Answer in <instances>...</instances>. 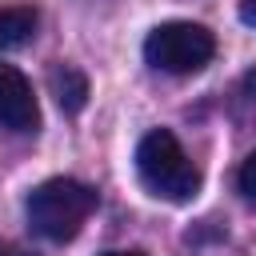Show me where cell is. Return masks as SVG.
Instances as JSON below:
<instances>
[{"mask_svg": "<svg viewBox=\"0 0 256 256\" xmlns=\"http://www.w3.org/2000/svg\"><path fill=\"white\" fill-rule=\"evenodd\" d=\"M48 92L56 96V104H60V112H68V116H76L84 104H88V76L76 68V64H52L48 68Z\"/></svg>", "mask_w": 256, "mask_h": 256, "instance_id": "5b68a950", "label": "cell"}, {"mask_svg": "<svg viewBox=\"0 0 256 256\" xmlns=\"http://www.w3.org/2000/svg\"><path fill=\"white\" fill-rule=\"evenodd\" d=\"M212 56H216V36L192 20L156 24L144 40V60L160 72H172V76H192L204 64H212Z\"/></svg>", "mask_w": 256, "mask_h": 256, "instance_id": "3957f363", "label": "cell"}, {"mask_svg": "<svg viewBox=\"0 0 256 256\" xmlns=\"http://www.w3.org/2000/svg\"><path fill=\"white\" fill-rule=\"evenodd\" d=\"M96 204H100V196H96L92 184L72 180V176H52V180H44L28 192L24 212H28V224H32L36 236L64 244V240L80 236V228L88 224Z\"/></svg>", "mask_w": 256, "mask_h": 256, "instance_id": "6da1fadb", "label": "cell"}, {"mask_svg": "<svg viewBox=\"0 0 256 256\" xmlns=\"http://www.w3.org/2000/svg\"><path fill=\"white\" fill-rule=\"evenodd\" d=\"M100 256H144L140 248H116V252H100Z\"/></svg>", "mask_w": 256, "mask_h": 256, "instance_id": "9c48e42d", "label": "cell"}, {"mask_svg": "<svg viewBox=\"0 0 256 256\" xmlns=\"http://www.w3.org/2000/svg\"><path fill=\"white\" fill-rule=\"evenodd\" d=\"M236 188H240V196H244L248 204H256V152L240 164V172H236Z\"/></svg>", "mask_w": 256, "mask_h": 256, "instance_id": "52a82bcc", "label": "cell"}, {"mask_svg": "<svg viewBox=\"0 0 256 256\" xmlns=\"http://www.w3.org/2000/svg\"><path fill=\"white\" fill-rule=\"evenodd\" d=\"M136 172L144 180V188L160 200L184 204L200 192L204 176L200 168L188 160V152L180 148V140L168 128H152L140 144H136Z\"/></svg>", "mask_w": 256, "mask_h": 256, "instance_id": "7a4b0ae2", "label": "cell"}, {"mask_svg": "<svg viewBox=\"0 0 256 256\" xmlns=\"http://www.w3.org/2000/svg\"><path fill=\"white\" fill-rule=\"evenodd\" d=\"M240 20L248 28H256V0H240Z\"/></svg>", "mask_w": 256, "mask_h": 256, "instance_id": "ba28073f", "label": "cell"}, {"mask_svg": "<svg viewBox=\"0 0 256 256\" xmlns=\"http://www.w3.org/2000/svg\"><path fill=\"white\" fill-rule=\"evenodd\" d=\"M36 8L28 4H12V8H0V52H12V48H24L32 36H36Z\"/></svg>", "mask_w": 256, "mask_h": 256, "instance_id": "8992f818", "label": "cell"}, {"mask_svg": "<svg viewBox=\"0 0 256 256\" xmlns=\"http://www.w3.org/2000/svg\"><path fill=\"white\" fill-rule=\"evenodd\" d=\"M0 256H28V252H20V248H8V244H0Z\"/></svg>", "mask_w": 256, "mask_h": 256, "instance_id": "30bf717a", "label": "cell"}, {"mask_svg": "<svg viewBox=\"0 0 256 256\" xmlns=\"http://www.w3.org/2000/svg\"><path fill=\"white\" fill-rule=\"evenodd\" d=\"M0 124L12 132H36L40 128V104L32 96V84L12 64H0Z\"/></svg>", "mask_w": 256, "mask_h": 256, "instance_id": "277c9868", "label": "cell"}]
</instances>
